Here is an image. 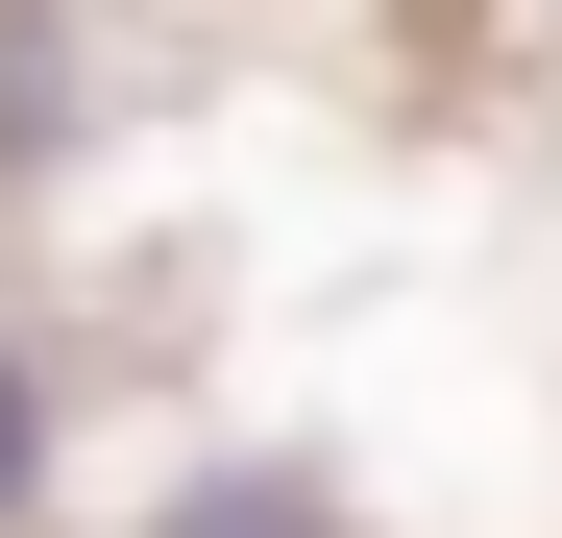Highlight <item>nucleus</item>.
I'll return each instance as SVG.
<instances>
[{
  "label": "nucleus",
  "instance_id": "nucleus-1",
  "mask_svg": "<svg viewBox=\"0 0 562 538\" xmlns=\"http://www.w3.org/2000/svg\"><path fill=\"white\" fill-rule=\"evenodd\" d=\"M49 514V392H25V343H0V538Z\"/></svg>",
  "mask_w": 562,
  "mask_h": 538
}]
</instances>
